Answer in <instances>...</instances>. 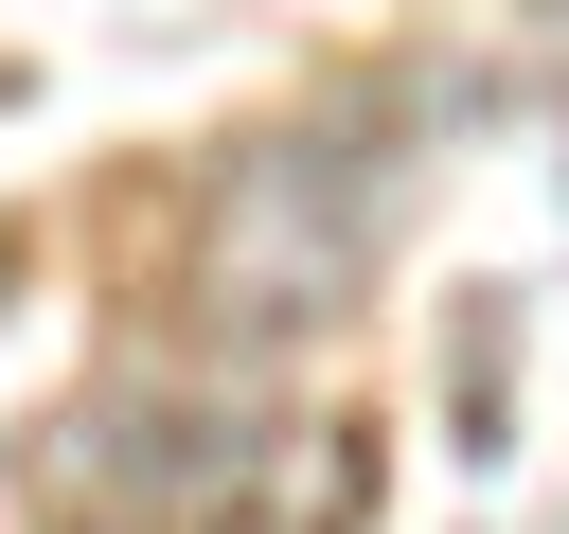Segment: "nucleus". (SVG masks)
I'll list each match as a JSON object with an SVG mask.
<instances>
[{
	"mask_svg": "<svg viewBox=\"0 0 569 534\" xmlns=\"http://www.w3.org/2000/svg\"><path fill=\"white\" fill-rule=\"evenodd\" d=\"M71 534H160V516H71Z\"/></svg>",
	"mask_w": 569,
	"mask_h": 534,
	"instance_id": "nucleus-2",
	"label": "nucleus"
},
{
	"mask_svg": "<svg viewBox=\"0 0 569 534\" xmlns=\"http://www.w3.org/2000/svg\"><path fill=\"white\" fill-rule=\"evenodd\" d=\"M391 214H409V178H391L356 125H267V142L213 160V196H196V320H213V338H302V320H338V303L391 267Z\"/></svg>",
	"mask_w": 569,
	"mask_h": 534,
	"instance_id": "nucleus-1",
	"label": "nucleus"
}]
</instances>
